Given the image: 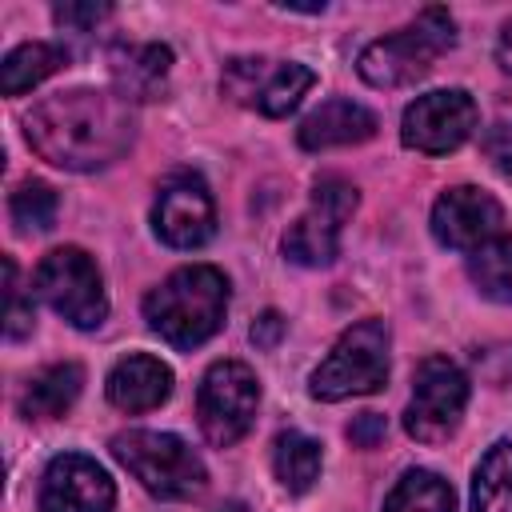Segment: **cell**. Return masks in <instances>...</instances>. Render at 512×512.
Listing matches in <instances>:
<instances>
[{"label":"cell","instance_id":"20","mask_svg":"<svg viewBox=\"0 0 512 512\" xmlns=\"http://www.w3.org/2000/svg\"><path fill=\"white\" fill-rule=\"evenodd\" d=\"M384 512H456V492L428 468H408L384 500Z\"/></svg>","mask_w":512,"mask_h":512},{"label":"cell","instance_id":"2","mask_svg":"<svg viewBox=\"0 0 512 512\" xmlns=\"http://www.w3.org/2000/svg\"><path fill=\"white\" fill-rule=\"evenodd\" d=\"M228 312V280L212 264L176 268L160 288L144 296V320L172 348H200L212 340Z\"/></svg>","mask_w":512,"mask_h":512},{"label":"cell","instance_id":"12","mask_svg":"<svg viewBox=\"0 0 512 512\" xmlns=\"http://www.w3.org/2000/svg\"><path fill=\"white\" fill-rule=\"evenodd\" d=\"M152 228L168 248H200L216 232V204L200 176L176 172L152 204Z\"/></svg>","mask_w":512,"mask_h":512},{"label":"cell","instance_id":"23","mask_svg":"<svg viewBox=\"0 0 512 512\" xmlns=\"http://www.w3.org/2000/svg\"><path fill=\"white\" fill-rule=\"evenodd\" d=\"M468 276L480 288V296L512 304V236H496L484 248H476L468 260Z\"/></svg>","mask_w":512,"mask_h":512},{"label":"cell","instance_id":"3","mask_svg":"<svg viewBox=\"0 0 512 512\" xmlns=\"http://www.w3.org/2000/svg\"><path fill=\"white\" fill-rule=\"evenodd\" d=\"M456 44V24L444 8H424L412 24L372 40L356 68L372 88H404L416 84L420 76H428V68L436 64L440 52H448Z\"/></svg>","mask_w":512,"mask_h":512},{"label":"cell","instance_id":"27","mask_svg":"<svg viewBox=\"0 0 512 512\" xmlns=\"http://www.w3.org/2000/svg\"><path fill=\"white\" fill-rule=\"evenodd\" d=\"M52 16H56L60 28H76V32H84V28H92L96 20L112 16V4H56Z\"/></svg>","mask_w":512,"mask_h":512},{"label":"cell","instance_id":"5","mask_svg":"<svg viewBox=\"0 0 512 512\" xmlns=\"http://www.w3.org/2000/svg\"><path fill=\"white\" fill-rule=\"evenodd\" d=\"M112 456L160 500H188L204 488V460L172 432L128 428L112 436Z\"/></svg>","mask_w":512,"mask_h":512},{"label":"cell","instance_id":"10","mask_svg":"<svg viewBox=\"0 0 512 512\" xmlns=\"http://www.w3.org/2000/svg\"><path fill=\"white\" fill-rule=\"evenodd\" d=\"M312 84H316L312 68L296 60H264V56H236L224 64L220 76L228 100L244 108H260L264 116H288Z\"/></svg>","mask_w":512,"mask_h":512},{"label":"cell","instance_id":"19","mask_svg":"<svg viewBox=\"0 0 512 512\" xmlns=\"http://www.w3.org/2000/svg\"><path fill=\"white\" fill-rule=\"evenodd\" d=\"M68 64V52L60 44H48V40H28L20 48H12L0 64V88L4 96H20L28 88H36L40 80H48L56 68Z\"/></svg>","mask_w":512,"mask_h":512},{"label":"cell","instance_id":"4","mask_svg":"<svg viewBox=\"0 0 512 512\" xmlns=\"http://www.w3.org/2000/svg\"><path fill=\"white\" fill-rule=\"evenodd\" d=\"M388 384V324L384 320H360L340 332L332 352L312 372L308 392L316 400H348V396H372Z\"/></svg>","mask_w":512,"mask_h":512},{"label":"cell","instance_id":"9","mask_svg":"<svg viewBox=\"0 0 512 512\" xmlns=\"http://www.w3.org/2000/svg\"><path fill=\"white\" fill-rule=\"evenodd\" d=\"M468 404V376L448 356H424L412 376V400L404 412L408 436L424 444H440L456 432Z\"/></svg>","mask_w":512,"mask_h":512},{"label":"cell","instance_id":"14","mask_svg":"<svg viewBox=\"0 0 512 512\" xmlns=\"http://www.w3.org/2000/svg\"><path fill=\"white\" fill-rule=\"evenodd\" d=\"M116 484L112 476L80 452H64L44 468L40 512H112Z\"/></svg>","mask_w":512,"mask_h":512},{"label":"cell","instance_id":"6","mask_svg":"<svg viewBox=\"0 0 512 512\" xmlns=\"http://www.w3.org/2000/svg\"><path fill=\"white\" fill-rule=\"evenodd\" d=\"M36 296L64 316L72 328H100L108 316V296H104V280L96 260L84 248H52L40 264H36Z\"/></svg>","mask_w":512,"mask_h":512},{"label":"cell","instance_id":"7","mask_svg":"<svg viewBox=\"0 0 512 512\" xmlns=\"http://www.w3.org/2000/svg\"><path fill=\"white\" fill-rule=\"evenodd\" d=\"M356 188L340 176H328L312 188V200L308 208L300 212V220L284 232V256L292 264H304V268H324L336 260L340 252V236H344V224L352 220L356 212Z\"/></svg>","mask_w":512,"mask_h":512},{"label":"cell","instance_id":"21","mask_svg":"<svg viewBox=\"0 0 512 512\" xmlns=\"http://www.w3.org/2000/svg\"><path fill=\"white\" fill-rule=\"evenodd\" d=\"M272 472L288 492H308L320 476V444L296 428L280 432L272 444Z\"/></svg>","mask_w":512,"mask_h":512},{"label":"cell","instance_id":"13","mask_svg":"<svg viewBox=\"0 0 512 512\" xmlns=\"http://www.w3.org/2000/svg\"><path fill=\"white\" fill-rule=\"evenodd\" d=\"M500 224H504L500 200L472 184H456V188L440 192V200L432 204V236L456 252L484 248L488 240H496Z\"/></svg>","mask_w":512,"mask_h":512},{"label":"cell","instance_id":"31","mask_svg":"<svg viewBox=\"0 0 512 512\" xmlns=\"http://www.w3.org/2000/svg\"><path fill=\"white\" fill-rule=\"evenodd\" d=\"M216 512H252V508H248V504H240V500H228V504H220Z\"/></svg>","mask_w":512,"mask_h":512},{"label":"cell","instance_id":"15","mask_svg":"<svg viewBox=\"0 0 512 512\" xmlns=\"http://www.w3.org/2000/svg\"><path fill=\"white\" fill-rule=\"evenodd\" d=\"M376 112H368L356 100H324L316 112L304 116L296 140L308 152H324V148H348V144H364L376 136Z\"/></svg>","mask_w":512,"mask_h":512},{"label":"cell","instance_id":"28","mask_svg":"<svg viewBox=\"0 0 512 512\" xmlns=\"http://www.w3.org/2000/svg\"><path fill=\"white\" fill-rule=\"evenodd\" d=\"M384 432H388V424H384V416H376V412H360V416L348 424V436H352V444H360V448H376V444L384 440Z\"/></svg>","mask_w":512,"mask_h":512},{"label":"cell","instance_id":"26","mask_svg":"<svg viewBox=\"0 0 512 512\" xmlns=\"http://www.w3.org/2000/svg\"><path fill=\"white\" fill-rule=\"evenodd\" d=\"M484 156L500 176H512V120H500L484 132Z\"/></svg>","mask_w":512,"mask_h":512},{"label":"cell","instance_id":"16","mask_svg":"<svg viewBox=\"0 0 512 512\" xmlns=\"http://www.w3.org/2000/svg\"><path fill=\"white\" fill-rule=\"evenodd\" d=\"M172 392V368L156 356H124L112 372H108V400L124 412H148L160 408Z\"/></svg>","mask_w":512,"mask_h":512},{"label":"cell","instance_id":"17","mask_svg":"<svg viewBox=\"0 0 512 512\" xmlns=\"http://www.w3.org/2000/svg\"><path fill=\"white\" fill-rule=\"evenodd\" d=\"M108 60H112V80H116L124 100L160 96V88L172 72V52L164 44H124Z\"/></svg>","mask_w":512,"mask_h":512},{"label":"cell","instance_id":"22","mask_svg":"<svg viewBox=\"0 0 512 512\" xmlns=\"http://www.w3.org/2000/svg\"><path fill=\"white\" fill-rule=\"evenodd\" d=\"M472 512H512V444L496 440L472 476Z\"/></svg>","mask_w":512,"mask_h":512},{"label":"cell","instance_id":"30","mask_svg":"<svg viewBox=\"0 0 512 512\" xmlns=\"http://www.w3.org/2000/svg\"><path fill=\"white\" fill-rule=\"evenodd\" d=\"M496 60H500V68L512 76V20L504 24V32H500V40H496Z\"/></svg>","mask_w":512,"mask_h":512},{"label":"cell","instance_id":"18","mask_svg":"<svg viewBox=\"0 0 512 512\" xmlns=\"http://www.w3.org/2000/svg\"><path fill=\"white\" fill-rule=\"evenodd\" d=\"M80 384H84L80 364H52L28 380V388L20 396V412L28 420H56L72 408V400L80 396Z\"/></svg>","mask_w":512,"mask_h":512},{"label":"cell","instance_id":"1","mask_svg":"<svg viewBox=\"0 0 512 512\" xmlns=\"http://www.w3.org/2000/svg\"><path fill=\"white\" fill-rule=\"evenodd\" d=\"M132 132L136 120L128 112V100L96 88L56 92L40 100L24 120V136L32 152L68 172L108 168L128 152Z\"/></svg>","mask_w":512,"mask_h":512},{"label":"cell","instance_id":"11","mask_svg":"<svg viewBox=\"0 0 512 512\" xmlns=\"http://www.w3.org/2000/svg\"><path fill=\"white\" fill-rule=\"evenodd\" d=\"M476 116H480V112H476V100H472L464 88L424 92V96H416V100L404 108L400 140H404V148L440 156V152L460 148V144L472 136Z\"/></svg>","mask_w":512,"mask_h":512},{"label":"cell","instance_id":"29","mask_svg":"<svg viewBox=\"0 0 512 512\" xmlns=\"http://www.w3.org/2000/svg\"><path fill=\"white\" fill-rule=\"evenodd\" d=\"M280 336H284V316L268 308V312L252 324V344H256V348H276V344H280Z\"/></svg>","mask_w":512,"mask_h":512},{"label":"cell","instance_id":"25","mask_svg":"<svg viewBox=\"0 0 512 512\" xmlns=\"http://www.w3.org/2000/svg\"><path fill=\"white\" fill-rule=\"evenodd\" d=\"M4 280H8V336L20 340L32 332V300H24V288L16 280V264L4 260Z\"/></svg>","mask_w":512,"mask_h":512},{"label":"cell","instance_id":"24","mask_svg":"<svg viewBox=\"0 0 512 512\" xmlns=\"http://www.w3.org/2000/svg\"><path fill=\"white\" fill-rule=\"evenodd\" d=\"M8 208H12L16 228H24V232H44V228H52L60 200H56L52 184H44V180H24V184L12 192V204H8Z\"/></svg>","mask_w":512,"mask_h":512},{"label":"cell","instance_id":"8","mask_svg":"<svg viewBox=\"0 0 512 512\" xmlns=\"http://www.w3.org/2000/svg\"><path fill=\"white\" fill-rule=\"evenodd\" d=\"M256 404H260V384L252 376L248 364L240 360H216L204 380H200V392H196V420H200V432L228 448L236 444L252 420H256Z\"/></svg>","mask_w":512,"mask_h":512}]
</instances>
